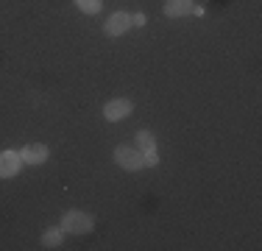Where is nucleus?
Returning <instances> with one entry per match:
<instances>
[{
  "label": "nucleus",
  "instance_id": "nucleus-1",
  "mask_svg": "<svg viewBox=\"0 0 262 251\" xmlns=\"http://www.w3.org/2000/svg\"><path fill=\"white\" fill-rule=\"evenodd\" d=\"M92 226H95L92 215H86V212H81V210H70L61 218V229L73 232V235H86V232H92Z\"/></svg>",
  "mask_w": 262,
  "mask_h": 251
},
{
  "label": "nucleus",
  "instance_id": "nucleus-2",
  "mask_svg": "<svg viewBox=\"0 0 262 251\" xmlns=\"http://www.w3.org/2000/svg\"><path fill=\"white\" fill-rule=\"evenodd\" d=\"M115 162L126 171H140L142 168V151L134 145H120L115 151Z\"/></svg>",
  "mask_w": 262,
  "mask_h": 251
},
{
  "label": "nucleus",
  "instance_id": "nucleus-3",
  "mask_svg": "<svg viewBox=\"0 0 262 251\" xmlns=\"http://www.w3.org/2000/svg\"><path fill=\"white\" fill-rule=\"evenodd\" d=\"M128 112H131V100H126V98H115V100H109V103L103 106V117L112 120V123L123 120Z\"/></svg>",
  "mask_w": 262,
  "mask_h": 251
},
{
  "label": "nucleus",
  "instance_id": "nucleus-4",
  "mask_svg": "<svg viewBox=\"0 0 262 251\" xmlns=\"http://www.w3.org/2000/svg\"><path fill=\"white\" fill-rule=\"evenodd\" d=\"M131 28V14H126V11H117V14H112L109 20H106L103 25V31L109 36H120V34H126V31Z\"/></svg>",
  "mask_w": 262,
  "mask_h": 251
},
{
  "label": "nucleus",
  "instance_id": "nucleus-5",
  "mask_svg": "<svg viewBox=\"0 0 262 251\" xmlns=\"http://www.w3.org/2000/svg\"><path fill=\"white\" fill-rule=\"evenodd\" d=\"M20 159L26 162V165H42V162L48 159V145L45 142H31V145L23 148Z\"/></svg>",
  "mask_w": 262,
  "mask_h": 251
},
{
  "label": "nucleus",
  "instance_id": "nucleus-6",
  "mask_svg": "<svg viewBox=\"0 0 262 251\" xmlns=\"http://www.w3.org/2000/svg\"><path fill=\"white\" fill-rule=\"evenodd\" d=\"M20 165H23L20 154H14V151H3V154H0V179L14 176L17 171H20Z\"/></svg>",
  "mask_w": 262,
  "mask_h": 251
},
{
  "label": "nucleus",
  "instance_id": "nucleus-7",
  "mask_svg": "<svg viewBox=\"0 0 262 251\" xmlns=\"http://www.w3.org/2000/svg\"><path fill=\"white\" fill-rule=\"evenodd\" d=\"M195 11V3L192 0H167L165 3V14L173 17V20H179V17H187Z\"/></svg>",
  "mask_w": 262,
  "mask_h": 251
},
{
  "label": "nucleus",
  "instance_id": "nucleus-8",
  "mask_svg": "<svg viewBox=\"0 0 262 251\" xmlns=\"http://www.w3.org/2000/svg\"><path fill=\"white\" fill-rule=\"evenodd\" d=\"M61 237H64V229H61V226H56V229H45V235H42V246H45V248H59L61 246Z\"/></svg>",
  "mask_w": 262,
  "mask_h": 251
},
{
  "label": "nucleus",
  "instance_id": "nucleus-9",
  "mask_svg": "<svg viewBox=\"0 0 262 251\" xmlns=\"http://www.w3.org/2000/svg\"><path fill=\"white\" fill-rule=\"evenodd\" d=\"M137 148H140V151H151V148H157V142H154L151 131H140V134H137Z\"/></svg>",
  "mask_w": 262,
  "mask_h": 251
},
{
  "label": "nucleus",
  "instance_id": "nucleus-10",
  "mask_svg": "<svg viewBox=\"0 0 262 251\" xmlns=\"http://www.w3.org/2000/svg\"><path fill=\"white\" fill-rule=\"evenodd\" d=\"M78 9L86 11V14H95V11H101V0H76Z\"/></svg>",
  "mask_w": 262,
  "mask_h": 251
},
{
  "label": "nucleus",
  "instance_id": "nucleus-11",
  "mask_svg": "<svg viewBox=\"0 0 262 251\" xmlns=\"http://www.w3.org/2000/svg\"><path fill=\"white\" fill-rule=\"evenodd\" d=\"M159 162V156H157V148H151V151H142V165H157Z\"/></svg>",
  "mask_w": 262,
  "mask_h": 251
},
{
  "label": "nucleus",
  "instance_id": "nucleus-12",
  "mask_svg": "<svg viewBox=\"0 0 262 251\" xmlns=\"http://www.w3.org/2000/svg\"><path fill=\"white\" fill-rule=\"evenodd\" d=\"M131 23H134V25H142V23H145V17H142V14H137V17H131Z\"/></svg>",
  "mask_w": 262,
  "mask_h": 251
}]
</instances>
